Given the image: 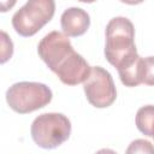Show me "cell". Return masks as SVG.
I'll list each match as a JSON object with an SVG mask.
<instances>
[{
  "label": "cell",
  "instance_id": "6da1fadb",
  "mask_svg": "<svg viewBox=\"0 0 154 154\" xmlns=\"http://www.w3.org/2000/svg\"><path fill=\"white\" fill-rule=\"evenodd\" d=\"M38 57L66 85L84 83L91 71L87 60L78 54L69 37L60 31L48 32L37 45Z\"/></svg>",
  "mask_w": 154,
  "mask_h": 154
},
{
  "label": "cell",
  "instance_id": "7a4b0ae2",
  "mask_svg": "<svg viewBox=\"0 0 154 154\" xmlns=\"http://www.w3.org/2000/svg\"><path fill=\"white\" fill-rule=\"evenodd\" d=\"M105 34V57L117 70L138 55L135 45V28L126 17L112 18Z\"/></svg>",
  "mask_w": 154,
  "mask_h": 154
},
{
  "label": "cell",
  "instance_id": "3957f363",
  "mask_svg": "<svg viewBox=\"0 0 154 154\" xmlns=\"http://www.w3.org/2000/svg\"><path fill=\"white\" fill-rule=\"evenodd\" d=\"M30 134L40 148L54 149L70 137L71 122L63 113H42L34 119Z\"/></svg>",
  "mask_w": 154,
  "mask_h": 154
},
{
  "label": "cell",
  "instance_id": "277c9868",
  "mask_svg": "<svg viewBox=\"0 0 154 154\" xmlns=\"http://www.w3.org/2000/svg\"><path fill=\"white\" fill-rule=\"evenodd\" d=\"M52 97L49 87L38 82H18L6 91L7 105L19 114H26L47 106Z\"/></svg>",
  "mask_w": 154,
  "mask_h": 154
},
{
  "label": "cell",
  "instance_id": "5b68a950",
  "mask_svg": "<svg viewBox=\"0 0 154 154\" xmlns=\"http://www.w3.org/2000/svg\"><path fill=\"white\" fill-rule=\"evenodd\" d=\"M53 0H30L12 17V26L23 37H30L40 31L54 16Z\"/></svg>",
  "mask_w": 154,
  "mask_h": 154
},
{
  "label": "cell",
  "instance_id": "8992f818",
  "mask_svg": "<svg viewBox=\"0 0 154 154\" xmlns=\"http://www.w3.org/2000/svg\"><path fill=\"white\" fill-rule=\"evenodd\" d=\"M88 102L96 108L109 107L117 97V89L111 73L101 66H93L88 79L83 83Z\"/></svg>",
  "mask_w": 154,
  "mask_h": 154
},
{
  "label": "cell",
  "instance_id": "52a82bcc",
  "mask_svg": "<svg viewBox=\"0 0 154 154\" xmlns=\"http://www.w3.org/2000/svg\"><path fill=\"white\" fill-rule=\"evenodd\" d=\"M60 25L67 37H77L88 30L90 17L81 7H69L60 17Z\"/></svg>",
  "mask_w": 154,
  "mask_h": 154
},
{
  "label": "cell",
  "instance_id": "ba28073f",
  "mask_svg": "<svg viewBox=\"0 0 154 154\" xmlns=\"http://www.w3.org/2000/svg\"><path fill=\"white\" fill-rule=\"evenodd\" d=\"M142 57L137 55L118 69L119 78L125 87H137L142 84Z\"/></svg>",
  "mask_w": 154,
  "mask_h": 154
},
{
  "label": "cell",
  "instance_id": "9c48e42d",
  "mask_svg": "<svg viewBox=\"0 0 154 154\" xmlns=\"http://www.w3.org/2000/svg\"><path fill=\"white\" fill-rule=\"evenodd\" d=\"M135 122L140 132L152 137L154 131V106L147 105L141 107L136 113Z\"/></svg>",
  "mask_w": 154,
  "mask_h": 154
},
{
  "label": "cell",
  "instance_id": "30bf717a",
  "mask_svg": "<svg viewBox=\"0 0 154 154\" xmlns=\"http://www.w3.org/2000/svg\"><path fill=\"white\" fill-rule=\"evenodd\" d=\"M125 154H154V146L144 138H137L128 146Z\"/></svg>",
  "mask_w": 154,
  "mask_h": 154
},
{
  "label": "cell",
  "instance_id": "8fae6325",
  "mask_svg": "<svg viewBox=\"0 0 154 154\" xmlns=\"http://www.w3.org/2000/svg\"><path fill=\"white\" fill-rule=\"evenodd\" d=\"M142 83L154 85V57L142 59Z\"/></svg>",
  "mask_w": 154,
  "mask_h": 154
},
{
  "label": "cell",
  "instance_id": "7c38bea8",
  "mask_svg": "<svg viewBox=\"0 0 154 154\" xmlns=\"http://www.w3.org/2000/svg\"><path fill=\"white\" fill-rule=\"evenodd\" d=\"M1 64L11 59L13 53V43L5 31H1Z\"/></svg>",
  "mask_w": 154,
  "mask_h": 154
},
{
  "label": "cell",
  "instance_id": "4fadbf2b",
  "mask_svg": "<svg viewBox=\"0 0 154 154\" xmlns=\"http://www.w3.org/2000/svg\"><path fill=\"white\" fill-rule=\"evenodd\" d=\"M95 154H117V153H116L114 150L109 149V148H102V149L97 150Z\"/></svg>",
  "mask_w": 154,
  "mask_h": 154
},
{
  "label": "cell",
  "instance_id": "5bb4252c",
  "mask_svg": "<svg viewBox=\"0 0 154 154\" xmlns=\"http://www.w3.org/2000/svg\"><path fill=\"white\" fill-rule=\"evenodd\" d=\"M152 137H153V138H154V131H153V135H152Z\"/></svg>",
  "mask_w": 154,
  "mask_h": 154
}]
</instances>
